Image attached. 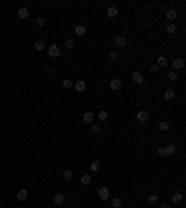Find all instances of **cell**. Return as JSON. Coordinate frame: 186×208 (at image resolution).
Instances as JSON below:
<instances>
[{
    "mask_svg": "<svg viewBox=\"0 0 186 208\" xmlns=\"http://www.w3.org/2000/svg\"><path fill=\"white\" fill-rule=\"evenodd\" d=\"M166 19L173 24L175 20H177V11H175V9H168V11H166Z\"/></svg>",
    "mask_w": 186,
    "mask_h": 208,
    "instance_id": "7c38bea8",
    "label": "cell"
},
{
    "mask_svg": "<svg viewBox=\"0 0 186 208\" xmlns=\"http://www.w3.org/2000/svg\"><path fill=\"white\" fill-rule=\"evenodd\" d=\"M61 179H63V180H67V182H69V180L73 179V171H71V169H65V171L61 173Z\"/></svg>",
    "mask_w": 186,
    "mask_h": 208,
    "instance_id": "44dd1931",
    "label": "cell"
},
{
    "mask_svg": "<svg viewBox=\"0 0 186 208\" xmlns=\"http://www.w3.org/2000/svg\"><path fill=\"white\" fill-rule=\"evenodd\" d=\"M114 45L119 47V48L127 47V37H123V36H115V37H114Z\"/></svg>",
    "mask_w": 186,
    "mask_h": 208,
    "instance_id": "277c9868",
    "label": "cell"
},
{
    "mask_svg": "<svg viewBox=\"0 0 186 208\" xmlns=\"http://www.w3.org/2000/svg\"><path fill=\"white\" fill-rule=\"evenodd\" d=\"M74 34L80 36V37L86 36V26H84V24H76V26H74Z\"/></svg>",
    "mask_w": 186,
    "mask_h": 208,
    "instance_id": "9a60e30c",
    "label": "cell"
},
{
    "mask_svg": "<svg viewBox=\"0 0 186 208\" xmlns=\"http://www.w3.org/2000/svg\"><path fill=\"white\" fill-rule=\"evenodd\" d=\"M17 199H19V201H26V199H28V190H26V188L19 190V191H17Z\"/></svg>",
    "mask_w": 186,
    "mask_h": 208,
    "instance_id": "5bb4252c",
    "label": "cell"
},
{
    "mask_svg": "<svg viewBox=\"0 0 186 208\" xmlns=\"http://www.w3.org/2000/svg\"><path fill=\"white\" fill-rule=\"evenodd\" d=\"M34 48L41 52V50H45V48H47V43L43 41V39H39V41H36V43H34Z\"/></svg>",
    "mask_w": 186,
    "mask_h": 208,
    "instance_id": "2e32d148",
    "label": "cell"
},
{
    "mask_svg": "<svg viewBox=\"0 0 186 208\" xmlns=\"http://www.w3.org/2000/svg\"><path fill=\"white\" fill-rule=\"evenodd\" d=\"M36 24L37 26H45V17H37L36 19Z\"/></svg>",
    "mask_w": 186,
    "mask_h": 208,
    "instance_id": "4dcf8cb0",
    "label": "cell"
},
{
    "mask_svg": "<svg viewBox=\"0 0 186 208\" xmlns=\"http://www.w3.org/2000/svg\"><path fill=\"white\" fill-rule=\"evenodd\" d=\"M43 71H47V73H50L52 69H50V65H43Z\"/></svg>",
    "mask_w": 186,
    "mask_h": 208,
    "instance_id": "d590c367",
    "label": "cell"
},
{
    "mask_svg": "<svg viewBox=\"0 0 186 208\" xmlns=\"http://www.w3.org/2000/svg\"><path fill=\"white\" fill-rule=\"evenodd\" d=\"M108 58H110L112 61H115V60H117L119 56H117V52H110V54H108Z\"/></svg>",
    "mask_w": 186,
    "mask_h": 208,
    "instance_id": "836d02e7",
    "label": "cell"
},
{
    "mask_svg": "<svg viewBox=\"0 0 186 208\" xmlns=\"http://www.w3.org/2000/svg\"><path fill=\"white\" fill-rule=\"evenodd\" d=\"M97 193H99V199H102V201H106L108 197H110V190L104 188V186H102V188H99V191H97Z\"/></svg>",
    "mask_w": 186,
    "mask_h": 208,
    "instance_id": "8fae6325",
    "label": "cell"
},
{
    "mask_svg": "<svg viewBox=\"0 0 186 208\" xmlns=\"http://www.w3.org/2000/svg\"><path fill=\"white\" fill-rule=\"evenodd\" d=\"M156 65H158V67H166V65H168V58L166 56H158Z\"/></svg>",
    "mask_w": 186,
    "mask_h": 208,
    "instance_id": "7402d4cb",
    "label": "cell"
},
{
    "mask_svg": "<svg viewBox=\"0 0 186 208\" xmlns=\"http://www.w3.org/2000/svg\"><path fill=\"white\" fill-rule=\"evenodd\" d=\"M47 50H49V56H50V58H60V56H61V50H60L58 45H49Z\"/></svg>",
    "mask_w": 186,
    "mask_h": 208,
    "instance_id": "6da1fadb",
    "label": "cell"
},
{
    "mask_svg": "<svg viewBox=\"0 0 186 208\" xmlns=\"http://www.w3.org/2000/svg\"><path fill=\"white\" fill-rule=\"evenodd\" d=\"M112 206H114V208H121V206H123V201L115 197V199H112Z\"/></svg>",
    "mask_w": 186,
    "mask_h": 208,
    "instance_id": "4316f807",
    "label": "cell"
},
{
    "mask_svg": "<svg viewBox=\"0 0 186 208\" xmlns=\"http://www.w3.org/2000/svg\"><path fill=\"white\" fill-rule=\"evenodd\" d=\"M97 119H99V121H106V119H108V112H106V110H101L99 115H97Z\"/></svg>",
    "mask_w": 186,
    "mask_h": 208,
    "instance_id": "484cf974",
    "label": "cell"
},
{
    "mask_svg": "<svg viewBox=\"0 0 186 208\" xmlns=\"http://www.w3.org/2000/svg\"><path fill=\"white\" fill-rule=\"evenodd\" d=\"M149 112H145V110H141V112H138V115H136V119H138V121L140 123H147L149 121Z\"/></svg>",
    "mask_w": 186,
    "mask_h": 208,
    "instance_id": "52a82bcc",
    "label": "cell"
},
{
    "mask_svg": "<svg viewBox=\"0 0 186 208\" xmlns=\"http://www.w3.org/2000/svg\"><path fill=\"white\" fill-rule=\"evenodd\" d=\"M171 65H173V71H175V73L182 71V69H184V60H182V58H177V60L171 61Z\"/></svg>",
    "mask_w": 186,
    "mask_h": 208,
    "instance_id": "7a4b0ae2",
    "label": "cell"
},
{
    "mask_svg": "<svg viewBox=\"0 0 186 208\" xmlns=\"http://www.w3.org/2000/svg\"><path fill=\"white\" fill-rule=\"evenodd\" d=\"M117 15H119V9H117L115 6H110V8L106 9V17H108V19H115Z\"/></svg>",
    "mask_w": 186,
    "mask_h": 208,
    "instance_id": "8992f818",
    "label": "cell"
},
{
    "mask_svg": "<svg viewBox=\"0 0 186 208\" xmlns=\"http://www.w3.org/2000/svg\"><path fill=\"white\" fill-rule=\"evenodd\" d=\"M63 87H65V89H69V87H73V82H71L69 78H65V80H63Z\"/></svg>",
    "mask_w": 186,
    "mask_h": 208,
    "instance_id": "d6a6232c",
    "label": "cell"
},
{
    "mask_svg": "<svg viewBox=\"0 0 186 208\" xmlns=\"http://www.w3.org/2000/svg\"><path fill=\"white\" fill-rule=\"evenodd\" d=\"M164 98H166V101L175 98V89H166V91H164Z\"/></svg>",
    "mask_w": 186,
    "mask_h": 208,
    "instance_id": "ffe728a7",
    "label": "cell"
},
{
    "mask_svg": "<svg viewBox=\"0 0 186 208\" xmlns=\"http://www.w3.org/2000/svg\"><path fill=\"white\" fill-rule=\"evenodd\" d=\"M149 203H158V195L156 193H151L149 195Z\"/></svg>",
    "mask_w": 186,
    "mask_h": 208,
    "instance_id": "1f68e13d",
    "label": "cell"
},
{
    "mask_svg": "<svg viewBox=\"0 0 186 208\" xmlns=\"http://www.w3.org/2000/svg\"><path fill=\"white\" fill-rule=\"evenodd\" d=\"M123 87V82L119 80V78H114V80H110V89L112 91H119Z\"/></svg>",
    "mask_w": 186,
    "mask_h": 208,
    "instance_id": "5b68a950",
    "label": "cell"
},
{
    "mask_svg": "<svg viewBox=\"0 0 186 208\" xmlns=\"http://www.w3.org/2000/svg\"><path fill=\"white\" fill-rule=\"evenodd\" d=\"M91 132H93V134H99V132H101V125L91 123Z\"/></svg>",
    "mask_w": 186,
    "mask_h": 208,
    "instance_id": "f1b7e54d",
    "label": "cell"
},
{
    "mask_svg": "<svg viewBox=\"0 0 186 208\" xmlns=\"http://www.w3.org/2000/svg\"><path fill=\"white\" fill-rule=\"evenodd\" d=\"M80 182H82L84 186H87V184H91V177H90V175H82V177H80Z\"/></svg>",
    "mask_w": 186,
    "mask_h": 208,
    "instance_id": "cb8c5ba5",
    "label": "cell"
},
{
    "mask_svg": "<svg viewBox=\"0 0 186 208\" xmlns=\"http://www.w3.org/2000/svg\"><path fill=\"white\" fill-rule=\"evenodd\" d=\"M65 47H67L69 50H73V48H74V41H73L71 37H69V39H65Z\"/></svg>",
    "mask_w": 186,
    "mask_h": 208,
    "instance_id": "f546056e",
    "label": "cell"
},
{
    "mask_svg": "<svg viewBox=\"0 0 186 208\" xmlns=\"http://www.w3.org/2000/svg\"><path fill=\"white\" fill-rule=\"evenodd\" d=\"M73 87H74L76 93H84V91H86V82H84V80H78L76 84H73Z\"/></svg>",
    "mask_w": 186,
    "mask_h": 208,
    "instance_id": "30bf717a",
    "label": "cell"
},
{
    "mask_svg": "<svg viewBox=\"0 0 186 208\" xmlns=\"http://www.w3.org/2000/svg\"><path fill=\"white\" fill-rule=\"evenodd\" d=\"M175 151H177V149H175V145H173V143H171V145H166V147H164V154L171 156V154H175Z\"/></svg>",
    "mask_w": 186,
    "mask_h": 208,
    "instance_id": "ac0fdd59",
    "label": "cell"
},
{
    "mask_svg": "<svg viewBox=\"0 0 186 208\" xmlns=\"http://www.w3.org/2000/svg\"><path fill=\"white\" fill-rule=\"evenodd\" d=\"M160 208H171V206H169V203H162V204H160Z\"/></svg>",
    "mask_w": 186,
    "mask_h": 208,
    "instance_id": "8d00e7d4",
    "label": "cell"
},
{
    "mask_svg": "<svg viewBox=\"0 0 186 208\" xmlns=\"http://www.w3.org/2000/svg\"><path fill=\"white\" fill-rule=\"evenodd\" d=\"M158 69H160L158 65H151V73H158Z\"/></svg>",
    "mask_w": 186,
    "mask_h": 208,
    "instance_id": "e575fe53",
    "label": "cell"
},
{
    "mask_svg": "<svg viewBox=\"0 0 186 208\" xmlns=\"http://www.w3.org/2000/svg\"><path fill=\"white\" fill-rule=\"evenodd\" d=\"M56 208H60V206H56Z\"/></svg>",
    "mask_w": 186,
    "mask_h": 208,
    "instance_id": "74e56055",
    "label": "cell"
},
{
    "mask_svg": "<svg viewBox=\"0 0 186 208\" xmlns=\"http://www.w3.org/2000/svg\"><path fill=\"white\" fill-rule=\"evenodd\" d=\"M168 78H169L171 82H175V80H177V78H179V74H177V73H175V71H169V73H168Z\"/></svg>",
    "mask_w": 186,
    "mask_h": 208,
    "instance_id": "83f0119b",
    "label": "cell"
},
{
    "mask_svg": "<svg viewBox=\"0 0 186 208\" xmlns=\"http://www.w3.org/2000/svg\"><path fill=\"white\" fill-rule=\"evenodd\" d=\"M166 32H168V34H169V36H173V34H175V32H177V26H175V24H171V23H169V24L166 26Z\"/></svg>",
    "mask_w": 186,
    "mask_h": 208,
    "instance_id": "d4e9b609",
    "label": "cell"
},
{
    "mask_svg": "<svg viewBox=\"0 0 186 208\" xmlns=\"http://www.w3.org/2000/svg\"><path fill=\"white\" fill-rule=\"evenodd\" d=\"M158 130L168 132V130H169V123H168V121H160V123H158Z\"/></svg>",
    "mask_w": 186,
    "mask_h": 208,
    "instance_id": "603a6c76",
    "label": "cell"
},
{
    "mask_svg": "<svg viewBox=\"0 0 186 208\" xmlns=\"http://www.w3.org/2000/svg\"><path fill=\"white\" fill-rule=\"evenodd\" d=\"M52 201H54V204H56V206H61V204L65 203V195H63V193H54Z\"/></svg>",
    "mask_w": 186,
    "mask_h": 208,
    "instance_id": "ba28073f",
    "label": "cell"
},
{
    "mask_svg": "<svg viewBox=\"0 0 186 208\" xmlns=\"http://www.w3.org/2000/svg\"><path fill=\"white\" fill-rule=\"evenodd\" d=\"M181 201H182V193H179V191H177V193H171V203H173V204H177V203H181Z\"/></svg>",
    "mask_w": 186,
    "mask_h": 208,
    "instance_id": "d6986e66",
    "label": "cell"
},
{
    "mask_svg": "<svg viewBox=\"0 0 186 208\" xmlns=\"http://www.w3.org/2000/svg\"><path fill=\"white\" fill-rule=\"evenodd\" d=\"M28 15H30V13H28V8L23 6V8L17 9V17H19V19H28Z\"/></svg>",
    "mask_w": 186,
    "mask_h": 208,
    "instance_id": "4fadbf2b",
    "label": "cell"
},
{
    "mask_svg": "<svg viewBox=\"0 0 186 208\" xmlns=\"http://www.w3.org/2000/svg\"><path fill=\"white\" fill-rule=\"evenodd\" d=\"M82 119H84V123H86V125H91V123L95 121V115H93V112H84Z\"/></svg>",
    "mask_w": 186,
    "mask_h": 208,
    "instance_id": "9c48e42d",
    "label": "cell"
},
{
    "mask_svg": "<svg viewBox=\"0 0 186 208\" xmlns=\"http://www.w3.org/2000/svg\"><path fill=\"white\" fill-rule=\"evenodd\" d=\"M130 78H132V82H134V84H143L145 76L141 74L140 71H136V73H132V74H130Z\"/></svg>",
    "mask_w": 186,
    "mask_h": 208,
    "instance_id": "3957f363",
    "label": "cell"
},
{
    "mask_svg": "<svg viewBox=\"0 0 186 208\" xmlns=\"http://www.w3.org/2000/svg\"><path fill=\"white\" fill-rule=\"evenodd\" d=\"M90 169H91L93 173H97V171H101V162H99V160H93V162L90 163Z\"/></svg>",
    "mask_w": 186,
    "mask_h": 208,
    "instance_id": "e0dca14e",
    "label": "cell"
}]
</instances>
